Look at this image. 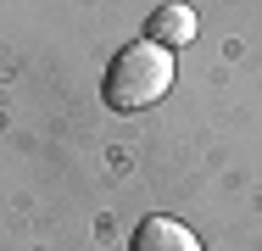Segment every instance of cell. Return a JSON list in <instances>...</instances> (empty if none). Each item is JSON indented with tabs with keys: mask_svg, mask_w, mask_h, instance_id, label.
Wrapping results in <instances>:
<instances>
[{
	"mask_svg": "<svg viewBox=\"0 0 262 251\" xmlns=\"http://www.w3.org/2000/svg\"><path fill=\"white\" fill-rule=\"evenodd\" d=\"M145 39H157V45H167V50L190 45V39H195V11H190V6H157L151 23H145Z\"/></svg>",
	"mask_w": 262,
	"mask_h": 251,
	"instance_id": "3957f363",
	"label": "cell"
},
{
	"mask_svg": "<svg viewBox=\"0 0 262 251\" xmlns=\"http://www.w3.org/2000/svg\"><path fill=\"white\" fill-rule=\"evenodd\" d=\"M173 50L157 45V39H134V45H123L112 56V67H106V84L101 95L112 112H145V106H157L167 90H173Z\"/></svg>",
	"mask_w": 262,
	"mask_h": 251,
	"instance_id": "6da1fadb",
	"label": "cell"
},
{
	"mask_svg": "<svg viewBox=\"0 0 262 251\" xmlns=\"http://www.w3.org/2000/svg\"><path fill=\"white\" fill-rule=\"evenodd\" d=\"M128 251H201V240L179 223V218H145L134 229V246Z\"/></svg>",
	"mask_w": 262,
	"mask_h": 251,
	"instance_id": "7a4b0ae2",
	"label": "cell"
}]
</instances>
